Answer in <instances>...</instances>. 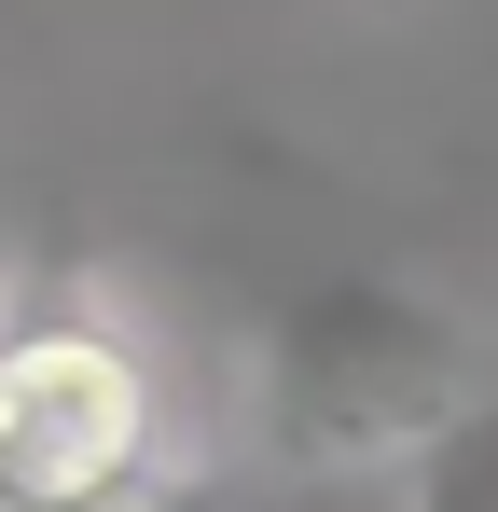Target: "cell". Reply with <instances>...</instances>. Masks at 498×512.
Listing matches in <instances>:
<instances>
[{
    "label": "cell",
    "mask_w": 498,
    "mask_h": 512,
    "mask_svg": "<svg viewBox=\"0 0 498 512\" xmlns=\"http://www.w3.org/2000/svg\"><path fill=\"white\" fill-rule=\"evenodd\" d=\"M166 485L153 333L97 291L42 277L0 305V499L14 512H139Z\"/></svg>",
    "instance_id": "obj_2"
},
{
    "label": "cell",
    "mask_w": 498,
    "mask_h": 512,
    "mask_svg": "<svg viewBox=\"0 0 498 512\" xmlns=\"http://www.w3.org/2000/svg\"><path fill=\"white\" fill-rule=\"evenodd\" d=\"M485 402L471 333L402 277H305L263 319V457L305 485H388Z\"/></svg>",
    "instance_id": "obj_1"
},
{
    "label": "cell",
    "mask_w": 498,
    "mask_h": 512,
    "mask_svg": "<svg viewBox=\"0 0 498 512\" xmlns=\"http://www.w3.org/2000/svg\"><path fill=\"white\" fill-rule=\"evenodd\" d=\"M0 512H14V499H0Z\"/></svg>",
    "instance_id": "obj_6"
},
{
    "label": "cell",
    "mask_w": 498,
    "mask_h": 512,
    "mask_svg": "<svg viewBox=\"0 0 498 512\" xmlns=\"http://www.w3.org/2000/svg\"><path fill=\"white\" fill-rule=\"evenodd\" d=\"M222 512H402L388 485H305V471H263L249 499H222Z\"/></svg>",
    "instance_id": "obj_4"
},
{
    "label": "cell",
    "mask_w": 498,
    "mask_h": 512,
    "mask_svg": "<svg viewBox=\"0 0 498 512\" xmlns=\"http://www.w3.org/2000/svg\"><path fill=\"white\" fill-rule=\"evenodd\" d=\"M402 512H498V402H471V416H457L429 457H415Z\"/></svg>",
    "instance_id": "obj_3"
},
{
    "label": "cell",
    "mask_w": 498,
    "mask_h": 512,
    "mask_svg": "<svg viewBox=\"0 0 498 512\" xmlns=\"http://www.w3.org/2000/svg\"><path fill=\"white\" fill-rule=\"evenodd\" d=\"M0 305H14V291H0Z\"/></svg>",
    "instance_id": "obj_5"
}]
</instances>
